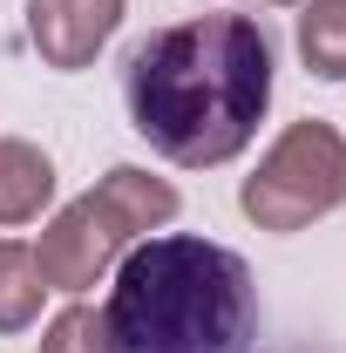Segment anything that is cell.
<instances>
[{
  "label": "cell",
  "instance_id": "9c48e42d",
  "mask_svg": "<svg viewBox=\"0 0 346 353\" xmlns=\"http://www.w3.org/2000/svg\"><path fill=\"white\" fill-rule=\"evenodd\" d=\"M41 353H116V333H109V319L95 306H68L48 319Z\"/></svg>",
  "mask_w": 346,
  "mask_h": 353
},
{
  "label": "cell",
  "instance_id": "277c9868",
  "mask_svg": "<svg viewBox=\"0 0 346 353\" xmlns=\"http://www.w3.org/2000/svg\"><path fill=\"white\" fill-rule=\"evenodd\" d=\"M245 218L258 231H305L312 218L346 204V136L333 123H292L272 150L258 157V170L238 190Z\"/></svg>",
  "mask_w": 346,
  "mask_h": 353
},
{
  "label": "cell",
  "instance_id": "ba28073f",
  "mask_svg": "<svg viewBox=\"0 0 346 353\" xmlns=\"http://www.w3.org/2000/svg\"><path fill=\"white\" fill-rule=\"evenodd\" d=\"M299 54L319 82H346V0H305L299 7Z\"/></svg>",
  "mask_w": 346,
  "mask_h": 353
},
{
  "label": "cell",
  "instance_id": "52a82bcc",
  "mask_svg": "<svg viewBox=\"0 0 346 353\" xmlns=\"http://www.w3.org/2000/svg\"><path fill=\"white\" fill-rule=\"evenodd\" d=\"M41 299H48V279L28 245L0 238V333H28L41 319Z\"/></svg>",
  "mask_w": 346,
  "mask_h": 353
},
{
  "label": "cell",
  "instance_id": "6da1fadb",
  "mask_svg": "<svg viewBox=\"0 0 346 353\" xmlns=\"http://www.w3.org/2000/svg\"><path fill=\"white\" fill-rule=\"evenodd\" d=\"M272 34L252 14H197L156 28L123 61V102L136 136L183 170L231 163L272 109Z\"/></svg>",
  "mask_w": 346,
  "mask_h": 353
},
{
  "label": "cell",
  "instance_id": "30bf717a",
  "mask_svg": "<svg viewBox=\"0 0 346 353\" xmlns=\"http://www.w3.org/2000/svg\"><path fill=\"white\" fill-rule=\"evenodd\" d=\"M265 7H299V0H265Z\"/></svg>",
  "mask_w": 346,
  "mask_h": 353
},
{
  "label": "cell",
  "instance_id": "8992f818",
  "mask_svg": "<svg viewBox=\"0 0 346 353\" xmlns=\"http://www.w3.org/2000/svg\"><path fill=\"white\" fill-rule=\"evenodd\" d=\"M54 197V163L41 143L28 136H0V224L41 218V204Z\"/></svg>",
  "mask_w": 346,
  "mask_h": 353
},
{
  "label": "cell",
  "instance_id": "7a4b0ae2",
  "mask_svg": "<svg viewBox=\"0 0 346 353\" xmlns=\"http://www.w3.org/2000/svg\"><path fill=\"white\" fill-rule=\"evenodd\" d=\"M102 319L116 333V353H252L258 285L231 245L163 231L123 252Z\"/></svg>",
  "mask_w": 346,
  "mask_h": 353
},
{
  "label": "cell",
  "instance_id": "3957f363",
  "mask_svg": "<svg viewBox=\"0 0 346 353\" xmlns=\"http://www.w3.org/2000/svg\"><path fill=\"white\" fill-rule=\"evenodd\" d=\"M176 218V190L163 176L136 170V163H116L88 197L61 204L48 218L41 245H34V265H41L48 292H88L95 279H109V265L130 252L136 238L163 231Z\"/></svg>",
  "mask_w": 346,
  "mask_h": 353
},
{
  "label": "cell",
  "instance_id": "5b68a950",
  "mask_svg": "<svg viewBox=\"0 0 346 353\" xmlns=\"http://www.w3.org/2000/svg\"><path fill=\"white\" fill-rule=\"evenodd\" d=\"M130 0H28V41L48 68H88Z\"/></svg>",
  "mask_w": 346,
  "mask_h": 353
}]
</instances>
